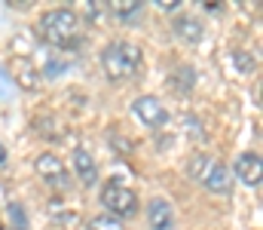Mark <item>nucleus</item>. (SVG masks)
Returning a JSON list of instances; mask_svg holds the SVG:
<instances>
[{"instance_id":"nucleus-13","label":"nucleus","mask_w":263,"mask_h":230,"mask_svg":"<svg viewBox=\"0 0 263 230\" xmlns=\"http://www.w3.org/2000/svg\"><path fill=\"white\" fill-rule=\"evenodd\" d=\"M110 9H114L120 19H132V15L141 12V3H135V0H117V3H110Z\"/></svg>"},{"instance_id":"nucleus-15","label":"nucleus","mask_w":263,"mask_h":230,"mask_svg":"<svg viewBox=\"0 0 263 230\" xmlns=\"http://www.w3.org/2000/svg\"><path fill=\"white\" fill-rule=\"evenodd\" d=\"M9 215H12V221H15V224H12L15 230H28V221H25V209H22L18 203H12V206H9Z\"/></svg>"},{"instance_id":"nucleus-2","label":"nucleus","mask_w":263,"mask_h":230,"mask_svg":"<svg viewBox=\"0 0 263 230\" xmlns=\"http://www.w3.org/2000/svg\"><path fill=\"white\" fill-rule=\"evenodd\" d=\"M101 68L110 80H129L141 71V49L129 40H114L101 52Z\"/></svg>"},{"instance_id":"nucleus-10","label":"nucleus","mask_w":263,"mask_h":230,"mask_svg":"<svg viewBox=\"0 0 263 230\" xmlns=\"http://www.w3.org/2000/svg\"><path fill=\"white\" fill-rule=\"evenodd\" d=\"M73 172H77V178L83 184H95L98 181V166H95L92 153L86 151V148H77L73 151Z\"/></svg>"},{"instance_id":"nucleus-7","label":"nucleus","mask_w":263,"mask_h":230,"mask_svg":"<svg viewBox=\"0 0 263 230\" xmlns=\"http://www.w3.org/2000/svg\"><path fill=\"white\" fill-rule=\"evenodd\" d=\"M147 221H150V230H172L175 227V209H172V203L162 200V197L150 200V206H147Z\"/></svg>"},{"instance_id":"nucleus-8","label":"nucleus","mask_w":263,"mask_h":230,"mask_svg":"<svg viewBox=\"0 0 263 230\" xmlns=\"http://www.w3.org/2000/svg\"><path fill=\"white\" fill-rule=\"evenodd\" d=\"M233 172L239 175V181H245V184H251V187H257V184H260V175H263L260 153H254V151L242 153V156L236 160V169H233Z\"/></svg>"},{"instance_id":"nucleus-5","label":"nucleus","mask_w":263,"mask_h":230,"mask_svg":"<svg viewBox=\"0 0 263 230\" xmlns=\"http://www.w3.org/2000/svg\"><path fill=\"white\" fill-rule=\"evenodd\" d=\"M37 175H40L46 184L59 187V190H65L67 184H70V178H67V172H65V163H62L55 153H40V156H37Z\"/></svg>"},{"instance_id":"nucleus-16","label":"nucleus","mask_w":263,"mask_h":230,"mask_svg":"<svg viewBox=\"0 0 263 230\" xmlns=\"http://www.w3.org/2000/svg\"><path fill=\"white\" fill-rule=\"evenodd\" d=\"M110 141H114V148H117V153H132V141H129V145H126V141H120L117 135H114Z\"/></svg>"},{"instance_id":"nucleus-1","label":"nucleus","mask_w":263,"mask_h":230,"mask_svg":"<svg viewBox=\"0 0 263 230\" xmlns=\"http://www.w3.org/2000/svg\"><path fill=\"white\" fill-rule=\"evenodd\" d=\"M37 31L40 37L55 46V49H77L80 40H83V22L73 9L59 6V9H46L37 22Z\"/></svg>"},{"instance_id":"nucleus-14","label":"nucleus","mask_w":263,"mask_h":230,"mask_svg":"<svg viewBox=\"0 0 263 230\" xmlns=\"http://www.w3.org/2000/svg\"><path fill=\"white\" fill-rule=\"evenodd\" d=\"M233 62L239 65V71H242V74H254V68H257V62H254L245 49H236V52H233Z\"/></svg>"},{"instance_id":"nucleus-17","label":"nucleus","mask_w":263,"mask_h":230,"mask_svg":"<svg viewBox=\"0 0 263 230\" xmlns=\"http://www.w3.org/2000/svg\"><path fill=\"white\" fill-rule=\"evenodd\" d=\"M159 6H162V9H175L178 3H175V0H159Z\"/></svg>"},{"instance_id":"nucleus-18","label":"nucleus","mask_w":263,"mask_h":230,"mask_svg":"<svg viewBox=\"0 0 263 230\" xmlns=\"http://www.w3.org/2000/svg\"><path fill=\"white\" fill-rule=\"evenodd\" d=\"M3 163H6V148L0 145V166H3Z\"/></svg>"},{"instance_id":"nucleus-9","label":"nucleus","mask_w":263,"mask_h":230,"mask_svg":"<svg viewBox=\"0 0 263 230\" xmlns=\"http://www.w3.org/2000/svg\"><path fill=\"white\" fill-rule=\"evenodd\" d=\"M172 28H175V37L184 40V43H199L205 37V28H202V22L196 15H175Z\"/></svg>"},{"instance_id":"nucleus-4","label":"nucleus","mask_w":263,"mask_h":230,"mask_svg":"<svg viewBox=\"0 0 263 230\" xmlns=\"http://www.w3.org/2000/svg\"><path fill=\"white\" fill-rule=\"evenodd\" d=\"M132 111H135V117H138L147 129H162V126L168 123V111H165L162 101L153 98V95H141V98H135Z\"/></svg>"},{"instance_id":"nucleus-3","label":"nucleus","mask_w":263,"mask_h":230,"mask_svg":"<svg viewBox=\"0 0 263 230\" xmlns=\"http://www.w3.org/2000/svg\"><path fill=\"white\" fill-rule=\"evenodd\" d=\"M101 203L107 209V215L114 218H132L138 212V193L129 187V181L123 175H114L104 187H101Z\"/></svg>"},{"instance_id":"nucleus-12","label":"nucleus","mask_w":263,"mask_h":230,"mask_svg":"<svg viewBox=\"0 0 263 230\" xmlns=\"http://www.w3.org/2000/svg\"><path fill=\"white\" fill-rule=\"evenodd\" d=\"M172 86H175V89H178V86H181V89H193V86H196V71H193V68H178V71L172 74Z\"/></svg>"},{"instance_id":"nucleus-6","label":"nucleus","mask_w":263,"mask_h":230,"mask_svg":"<svg viewBox=\"0 0 263 230\" xmlns=\"http://www.w3.org/2000/svg\"><path fill=\"white\" fill-rule=\"evenodd\" d=\"M208 190H214V193H230V187H233V172L223 166V163H217V160H208L205 163V169H202V178H199Z\"/></svg>"},{"instance_id":"nucleus-11","label":"nucleus","mask_w":263,"mask_h":230,"mask_svg":"<svg viewBox=\"0 0 263 230\" xmlns=\"http://www.w3.org/2000/svg\"><path fill=\"white\" fill-rule=\"evenodd\" d=\"M89 230H126V224L120 218H114V215H95L89 221Z\"/></svg>"}]
</instances>
